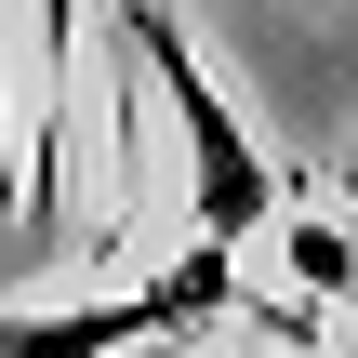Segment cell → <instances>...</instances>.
Listing matches in <instances>:
<instances>
[{
	"label": "cell",
	"instance_id": "obj_1",
	"mask_svg": "<svg viewBox=\"0 0 358 358\" xmlns=\"http://www.w3.org/2000/svg\"><path fill=\"white\" fill-rule=\"evenodd\" d=\"M120 40L159 66V106H173V133H186V213H199V239H226V252H239V239H266L292 186H279V159L252 146V120L226 106V80L199 66L186 13H173V0H120Z\"/></svg>",
	"mask_w": 358,
	"mask_h": 358
},
{
	"label": "cell",
	"instance_id": "obj_3",
	"mask_svg": "<svg viewBox=\"0 0 358 358\" xmlns=\"http://www.w3.org/2000/svg\"><path fill=\"white\" fill-rule=\"evenodd\" d=\"M27 213V173H13V53H0V226Z\"/></svg>",
	"mask_w": 358,
	"mask_h": 358
},
{
	"label": "cell",
	"instance_id": "obj_2",
	"mask_svg": "<svg viewBox=\"0 0 358 358\" xmlns=\"http://www.w3.org/2000/svg\"><path fill=\"white\" fill-rule=\"evenodd\" d=\"M226 292H239V252L226 239H186L159 279H133V292H93V306H0V358H146L173 345V332H199V319H226Z\"/></svg>",
	"mask_w": 358,
	"mask_h": 358
}]
</instances>
